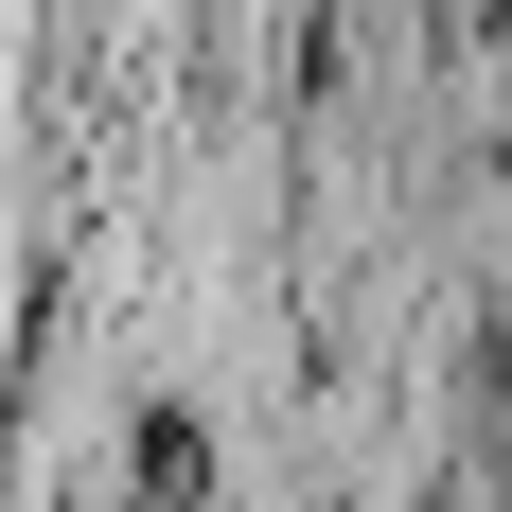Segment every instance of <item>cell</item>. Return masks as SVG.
Listing matches in <instances>:
<instances>
[{"mask_svg":"<svg viewBox=\"0 0 512 512\" xmlns=\"http://www.w3.org/2000/svg\"><path fill=\"white\" fill-rule=\"evenodd\" d=\"M142 477H159V512H195V477H212V442H195V424H142Z\"/></svg>","mask_w":512,"mask_h":512,"instance_id":"1","label":"cell"}]
</instances>
